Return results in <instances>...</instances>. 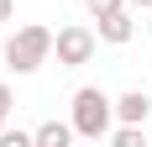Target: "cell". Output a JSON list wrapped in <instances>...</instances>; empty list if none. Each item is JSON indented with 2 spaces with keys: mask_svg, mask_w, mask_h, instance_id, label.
<instances>
[{
  "mask_svg": "<svg viewBox=\"0 0 152 147\" xmlns=\"http://www.w3.org/2000/svg\"><path fill=\"white\" fill-rule=\"evenodd\" d=\"M110 121H115V100H110L105 89H74V137H89V142H100V137H110Z\"/></svg>",
  "mask_w": 152,
  "mask_h": 147,
  "instance_id": "cell-1",
  "label": "cell"
},
{
  "mask_svg": "<svg viewBox=\"0 0 152 147\" xmlns=\"http://www.w3.org/2000/svg\"><path fill=\"white\" fill-rule=\"evenodd\" d=\"M47 58H53V26H37V21H31V26H21L11 42H5V63H11L16 74H37Z\"/></svg>",
  "mask_w": 152,
  "mask_h": 147,
  "instance_id": "cell-2",
  "label": "cell"
},
{
  "mask_svg": "<svg viewBox=\"0 0 152 147\" xmlns=\"http://www.w3.org/2000/svg\"><path fill=\"white\" fill-rule=\"evenodd\" d=\"M94 47H100V32H89V26H63V32H53V53H58L63 68H84V63L94 58Z\"/></svg>",
  "mask_w": 152,
  "mask_h": 147,
  "instance_id": "cell-3",
  "label": "cell"
},
{
  "mask_svg": "<svg viewBox=\"0 0 152 147\" xmlns=\"http://www.w3.org/2000/svg\"><path fill=\"white\" fill-rule=\"evenodd\" d=\"M100 42H110V47H121V42H131V37H137V21H131V11H110V16H100Z\"/></svg>",
  "mask_w": 152,
  "mask_h": 147,
  "instance_id": "cell-4",
  "label": "cell"
},
{
  "mask_svg": "<svg viewBox=\"0 0 152 147\" xmlns=\"http://www.w3.org/2000/svg\"><path fill=\"white\" fill-rule=\"evenodd\" d=\"M147 116H152V100H147V89H126L121 100H115V121H137V126H142Z\"/></svg>",
  "mask_w": 152,
  "mask_h": 147,
  "instance_id": "cell-5",
  "label": "cell"
},
{
  "mask_svg": "<svg viewBox=\"0 0 152 147\" xmlns=\"http://www.w3.org/2000/svg\"><path fill=\"white\" fill-rule=\"evenodd\" d=\"M31 137H37V147H68L74 142V121H42Z\"/></svg>",
  "mask_w": 152,
  "mask_h": 147,
  "instance_id": "cell-6",
  "label": "cell"
},
{
  "mask_svg": "<svg viewBox=\"0 0 152 147\" xmlns=\"http://www.w3.org/2000/svg\"><path fill=\"white\" fill-rule=\"evenodd\" d=\"M110 142H115V147H142L147 132H142L137 121H121V126H110Z\"/></svg>",
  "mask_w": 152,
  "mask_h": 147,
  "instance_id": "cell-7",
  "label": "cell"
},
{
  "mask_svg": "<svg viewBox=\"0 0 152 147\" xmlns=\"http://www.w3.org/2000/svg\"><path fill=\"white\" fill-rule=\"evenodd\" d=\"M0 147H37V137H31V132H11V126H5V132H0Z\"/></svg>",
  "mask_w": 152,
  "mask_h": 147,
  "instance_id": "cell-8",
  "label": "cell"
},
{
  "mask_svg": "<svg viewBox=\"0 0 152 147\" xmlns=\"http://www.w3.org/2000/svg\"><path fill=\"white\" fill-rule=\"evenodd\" d=\"M126 0H84V11L94 16V21H100V16H110V11H121Z\"/></svg>",
  "mask_w": 152,
  "mask_h": 147,
  "instance_id": "cell-9",
  "label": "cell"
},
{
  "mask_svg": "<svg viewBox=\"0 0 152 147\" xmlns=\"http://www.w3.org/2000/svg\"><path fill=\"white\" fill-rule=\"evenodd\" d=\"M11 105H16V95H11V84L0 79V132H5V116H11Z\"/></svg>",
  "mask_w": 152,
  "mask_h": 147,
  "instance_id": "cell-10",
  "label": "cell"
},
{
  "mask_svg": "<svg viewBox=\"0 0 152 147\" xmlns=\"http://www.w3.org/2000/svg\"><path fill=\"white\" fill-rule=\"evenodd\" d=\"M11 16H16V5H11V0H0V21H11Z\"/></svg>",
  "mask_w": 152,
  "mask_h": 147,
  "instance_id": "cell-11",
  "label": "cell"
},
{
  "mask_svg": "<svg viewBox=\"0 0 152 147\" xmlns=\"http://www.w3.org/2000/svg\"><path fill=\"white\" fill-rule=\"evenodd\" d=\"M126 5H137V11H152V0H126Z\"/></svg>",
  "mask_w": 152,
  "mask_h": 147,
  "instance_id": "cell-12",
  "label": "cell"
}]
</instances>
